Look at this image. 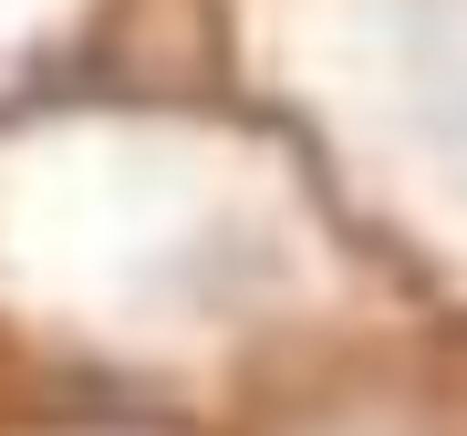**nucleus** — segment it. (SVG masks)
<instances>
[{"mask_svg": "<svg viewBox=\"0 0 467 436\" xmlns=\"http://www.w3.org/2000/svg\"><path fill=\"white\" fill-rule=\"evenodd\" d=\"M260 84L395 291L467 322V0H260Z\"/></svg>", "mask_w": 467, "mask_h": 436, "instance_id": "obj_1", "label": "nucleus"}]
</instances>
